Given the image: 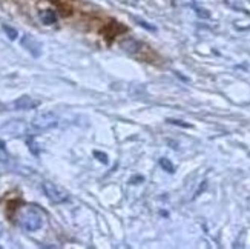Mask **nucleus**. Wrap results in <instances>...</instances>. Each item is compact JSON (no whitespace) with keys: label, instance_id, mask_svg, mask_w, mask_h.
I'll return each mask as SVG.
<instances>
[{"label":"nucleus","instance_id":"f03ea898","mask_svg":"<svg viewBox=\"0 0 250 249\" xmlns=\"http://www.w3.org/2000/svg\"><path fill=\"white\" fill-rule=\"evenodd\" d=\"M43 192H45V196L52 202V203H56V204H60V203H64V202H68L69 197H68V194L64 192L60 186H57L56 183H52V181H43Z\"/></svg>","mask_w":250,"mask_h":249},{"label":"nucleus","instance_id":"6e6552de","mask_svg":"<svg viewBox=\"0 0 250 249\" xmlns=\"http://www.w3.org/2000/svg\"><path fill=\"white\" fill-rule=\"evenodd\" d=\"M160 165H161V168L165 169V171H167V172H175V168H173V165L170 163V161L167 160V158H160Z\"/></svg>","mask_w":250,"mask_h":249},{"label":"nucleus","instance_id":"9b49d317","mask_svg":"<svg viewBox=\"0 0 250 249\" xmlns=\"http://www.w3.org/2000/svg\"><path fill=\"white\" fill-rule=\"evenodd\" d=\"M135 22H138V25H140V26H145V28L149 29V31H155V28H154V26H150V25H147V22H145V20H140V19L135 17Z\"/></svg>","mask_w":250,"mask_h":249},{"label":"nucleus","instance_id":"39448f33","mask_svg":"<svg viewBox=\"0 0 250 249\" xmlns=\"http://www.w3.org/2000/svg\"><path fill=\"white\" fill-rule=\"evenodd\" d=\"M39 105H40V102L34 100L29 95H21V97H19V99L14 102V108H16V110H19V111L34 110V108H37Z\"/></svg>","mask_w":250,"mask_h":249},{"label":"nucleus","instance_id":"0eeeda50","mask_svg":"<svg viewBox=\"0 0 250 249\" xmlns=\"http://www.w3.org/2000/svg\"><path fill=\"white\" fill-rule=\"evenodd\" d=\"M40 20H42L45 25H52V23H56V22H57V14L54 13L52 9L40 11Z\"/></svg>","mask_w":250,"mask_h":249},{"label":"nucleus","instance_id":"9d476101","mask_svg":"<svg viewBox=\"0 0 250 249\" xmlns=\"http://www.w3.org/2000/svg\"><path fill=\"white\" fill-rule=\"evenodd\" d=\"M94 157H97V158H99L100 161H102V163H107V161H109V160H107V156L106 154H103V153H100V151H94Z\"/></svg>","mask_w":250,"mask_h":249},{"label":"nucleus","instance_id":"423d86ee","mask_svg":"<svg viewBox=\"0 0 250 249\" xmlns=\"http://www.w3.org/2000/svg\"><path fill=\"white\" fill-rule=\"evenodd\" d=\"M120 45H122V48H123L126 52H129V54H137L141 48H143V45H141L140 42L134 40V39H127V40L122 42Z\"/></svg>","mask_w":250,"mask_h":249},{"label":"nucleus","instance_id":"7ed1b4c3","mask_svg":"<svg viewBox=\"0 0 250 249\" xmlns=\"http://www.w3.org/2000/svg\"><path fill=\"white\" fill-rule=\"evenodd\" d=\"M59 123V117L54 114L52 111H46V113H40L37 114L34 118H32V128L36 129H40V131H43V129H49V128H54L57 126Z\"/></svg>","mask_w":250,"mask_h":249},{"label":"nucleus","instance_id":"f257e3e1","mask_svg":"<svg viewBox=\"0 0 250 249\" xmlns=\"http://www.w3.org/2000/svg\"><path fill=\"white\" fill-rule=\"evenodd\" d=\"M19 225L23 229L32 232V231H37V229L42 228L43 217H42V214L37 209H34V208H25V209H21V212L19 215Z\"/></svg>","mask_w":250,"mask_h":249},{"label":"nucleus","instance_id":"1a4fd4ad","mask_svg":"<svg viewBox=\"0 0 250 249\" xmlns=\"http://www.w3.org/2000/svg\"><path fill=\"white\" fill-rule=\"evenodd\" d=\"M3 31L6 32V36L9 37V40H16V39H17V36H19L17 29L11 28V26H8V25H3Z\"/></svg>","mask_w":250,"mask_h":249},{"label":"nucleus","instance_id":"20e7f679","mask_svg":"<svg viewBox=\"0 0 250 249\" xmlns=\"http://www.w3.org/2000/svg\"><path fill=\"white\" fill-rule=\"evenodd\" d=\"M21 46L26 48V51L32 54L34 57L42 56V45L32 36H23V39H21Z\"/></svg>","mask_w":250,"mask_h":249},{"label":"nucleus","instance_id":"f8f14e48","mask_svg":"<svg viewBox=\"0 0 250 249\" xmlns=\"http://www.w3.org/2000/svg\"><path fill=\"white\" fill-rule=\"evenodd\" d=\"M28 145H29L31 153L34 154V156H39V151L36 149V145H34V142H32V138H29V140H28Z\"/></svg>","mask_w":250,"mask_h":249},{"label":"nucleus","instance_id":"ddd939ff","mask_svg":"<svg viewBox=\"0 0 250 249\" xmlns=\"http://www.w3.org/2000/svg\"><path fill=\"white\" fill-rule=\"evenodd\" d=\"M167 122H169V123H172V125H180V126H184V128H190V125H189V123H183V122H180V120H172V118H169Z\"/></svg>","mask_w":250,"mask_h":249}]
</instances>
